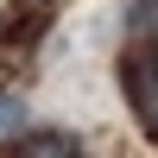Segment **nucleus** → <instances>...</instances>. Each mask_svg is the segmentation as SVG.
I'll list each match as a JSON object with an SVG mask.
<instances>
[{"label": "nucleus", "mask_w": 158, "mask_h": 158, "mask_svg": "<svg viewBox=\"0 0 158 158\" xmlns=\"http://www.w3.org/2000/svg\"><path fill=\"white\" fill-rule=\"evenodd\" d=\"M120 89H127V101H133V114L158 133V44L127 51V63H120Z\"/></svg>", "instance_id": "obj_1"}, {"label": "nucleus", "mask_w": 158, "mask_h": 158, "mask_svg": "<svg viewBox=\"0 0 158 158\" xmlns=\"http://www.w3.org/2000/svg\"><path fill=\"white\" fill-rule=\"evenodd\" d=\"M127 32L139 38V44H158V0H127Z\"/></svg>", "instance_id": "obj_2"}, {"label": "nucleus", "mask_w": 158, "mask_h": 158, "mask_svg": "<svg viewBox=\"0 0 158 158\" xmlns=\"http://www.w3.org/2000/svg\"><path fill=\"white\" fill-rule=\"evenodd\" d=\"M25 158H82V152H76V139H63V133H38L32 146H25Z\"/></svg>", "instance_id": "obj_3"}, {"label": "nucleus", "mask_w": 158, "mask_h": 158, "mask_svg": "<svg viewBox=\"0 0 158 158\" xmlns=\"http://www.w3.org/2000/svg\"><path fill=\"white\" fill-rule=\"evenodd\" d=\"M25 120H32V114H25V101H19V95H0V139L25 133Z\"/></svg>", "instance_id": "obj_4"}]
</instances>
